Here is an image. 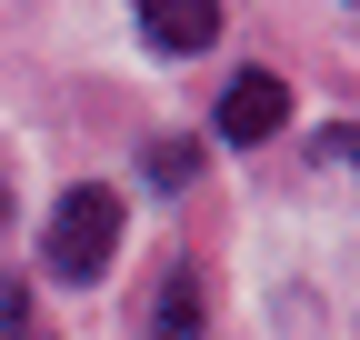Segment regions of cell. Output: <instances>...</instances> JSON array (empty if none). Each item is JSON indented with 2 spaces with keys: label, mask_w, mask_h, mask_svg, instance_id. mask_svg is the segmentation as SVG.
<instances>
[{
  "label": "cell",
  "mask_w": 360,
  "mask_h": 340,
  "mask_svg": "<svg viewBox=\"0 0 360 340\" xmlns=\"http://www.w3.org/2000/svg\"><path fill=\"white\" fill-rule=\"evenodd\" d=\"M120 250V190L110 181H80L60 210H51V240H40V261H51L60 280H101Z\"/></svg>",
  "instance_id": "obj_1"
},
{
  "label": "cell",
  "mask_w": 360,
  "mask_h": 340,
  "mask_svg": "<svg viewBox=\"0 0 360 340\" xmlns=\"http://www.w3.org/2000/svg\"><path fill=\"white\" fill-rule=\"evenodd\" d=\"M281 120H290V80L281 70H240L231 91H220V140H231V150H260Z\"/></svg>",
  "instance_id": "obj_2"
},
{
  "label": "cell",
  "mask_w": 360,
  "mask_h": 340,
  "mask_svg": "<svg viewBox=\"0 0 360 340\" xmlns=\"http://www.w3.org/2000/svg\"><path fill=\"white\" fill-rule=\"evenodd\" d=\"M141 40L150 51H210L220 40V0H141Z\"/></svg>",
  "instance_id": "obj_3"
},
{
  "label": "cell",
  "mask_w": 360,
  "mask_h": 340,
  "mask_svg": "<svg viewBox=\"0 0 360 340\" xmlns=\"http://www.w3.org/2000/svg\"><path fill=\"white\" fill-rule=\"evenodd\" d=\"M200 330V280L191 270H170L160 280V301H150V340H191Z\"/></svg>",
  "instance_id": "obj_4"
},
{
  "label": "cell",
  "mask_w": 360,
  "mask_h": 340,
  "mask_svg": "<svg viewBox=\"0 0 360 340\" xmlns=\"http://www.w3.org/2000/svg\"><path fill=\"white\" fill-rule=\"evenodd\" d=\"M200 181V140H150V190H191Z\"/></svg>",
  "instance_id": "obj_5"
}]
</instances>
